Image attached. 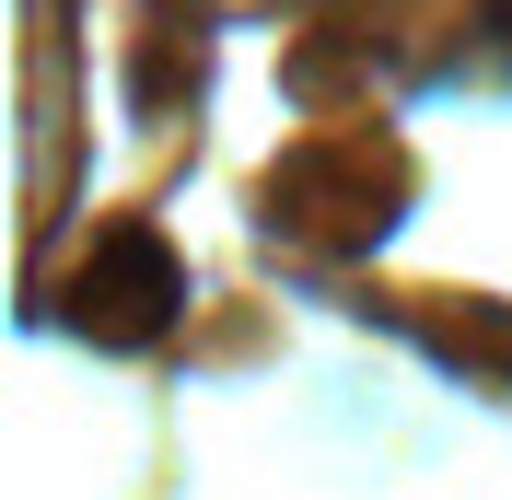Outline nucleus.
Masks as SVG:
<instances>
[{
    "instance_id": "nucleus-1",
    "label": "nucleus",
    "mask_w": 512,
    "mask_h": 500,
    "mask_svg": "<svg viewBox=\"0 0 512 500\" xmlns=\"http://www.w3.org/2000/svg\"><path fill=\"white\" fill-rule=\"evenodd\" d=\"M489 47H501V59H512V0H489Z\"/></svg>"
}]
</instances>
